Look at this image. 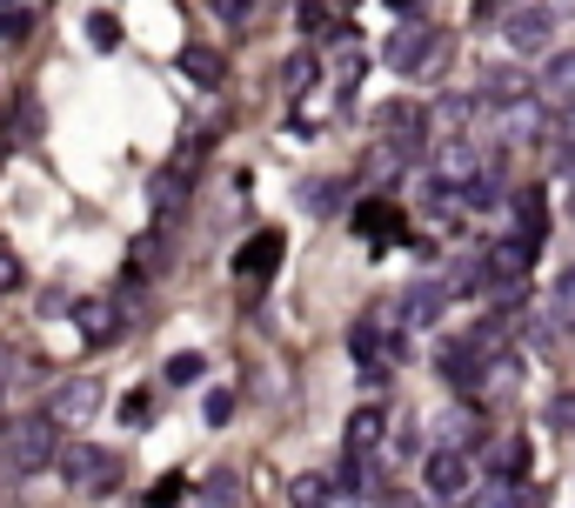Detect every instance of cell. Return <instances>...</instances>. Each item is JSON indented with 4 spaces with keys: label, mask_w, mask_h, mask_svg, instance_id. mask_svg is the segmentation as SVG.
<instances>
[{
    "label": "cell",
    "mask_w": 575,
    "mask_h": 508,
    "mask_svg": "<svg viewBox=\"0 0 575 508\" xmlns=\"http://www.w3.org/2000/svg\"><path fill=\"white\" fill-rule=\"evenodd\" d=\"M496 195H502V181H496V175H475V181L462 188V208H475V214H488V208H502Z\"/></svg>",
    "instance_id": "cell-26"
},
{
    "label": "cell",
    "mask_w": 575,
    "mask_h": 508,
    "mask_svg": "<svg viewBox=\"0 0 575 508\" xmlns=\"http://www.w3.org/2000/svg\"><path fill=\"white\" fill-rule=\"evenodd\" d=\"M201 501H208V508H241V475H234V468H214L208 488H201Z\"/></svg>",
    "instance_id": "cell-22"
},
{
    "label": "cell",
    "mask_w": 575,
    "mask_h": 508,
    "mask_svg": "<svg viewBox=\"0 0 575 508\" xmlns=\"http://www.w3.org/2000/svg\"><path fill=\"white\" fill-rule=\"evenodd\" d=\"M201 415L214 421V429H228V421H234V388H208V401H201Z\"/></svg>",
    "instance_id": "cell-32"
},
{
    "label": "cell",
    "mask_w": 575,
    "mask_h": 508,
    "mask_svg": "<svg viewBox=\"0 0 575 508\" xmlns=\"http://www.w3.org/2000/svg\"><path fill=\"white\" fill-rule=\"evenodd\" d=\"M342 442H349V455H375L382 442H395V421H388L382 408H355V415H349V435H342Z\"/></svg>",
    "instance_id": "cell-13"
},
{
    "label": "cell",
    "mask_w": 575,
    "mask_h": 508,
    "mask_svg": "<svg viewBox=\"0 0 575 508\" xmlns=\"http://www.w3.org/2000/svg\"><path fill=\"white\" fill-rule=\"evenodd\" d=\"M542 328H575V268L555 275V288H549V301H542Z\"/></svg>",
    "instance_id": "cell-19"
},
{
    "label": "cell",
    "mask_w": 575,
    "mask_h": 508,
    "mask_svg": "<svg viewBox=\"0 0 575 508\" xmlns=\"http://www.w3.org/2000/svg\"><path fill=\"white\" fill-rule=\"evenodd\" d=\"M542 101L549 108H575V47L542 67Z\"/></svg>",
    "instance_id": "cell-16"
},
{
    "label": "cell",
    "mask_w": 575,
    "mask_h": 508,
    "mask_svg": "<svg viewBox=\"0 0 575 508\" xmlns=\"http://www.w3.org/2000/svg\"><path fill=\"white\" fill-rule=\"evenodd\" d=\"M181 74L195 80V88H201V95H214V88H221V80H228V60H221L214 47H181Z\"/></svg>",
    "instance_id": "cell-17"
},
{
    "label": "cell",
    "mask_w": 575,
    "mask_h": 508,
    "mask_svg": "<svg viewBox=\"0 0 575 508\" xmlns=\"http://www.w3.org/2000/svg\"><path fill=\"white\" fill-rule=\"evenodd\" d=\"M335 488H342V495H362V488H368V455H342Z\"/></svg>",
    "instance_id": "cell-28"
},
{
    "label": "cell",
    "mask_w": 575,
    "mask_h": 508,
    "mask_svg": "<svg viewBox=\"0 0 575 508\" xmlns=\"http://www.w3.org/2000/svg\"><path fill=\"white\" fill-rule=\"evenodd\" d=\"M0 8H8V0H0Z\"/></svg>",
    "instance_id": "cell-46"
},
{
    "label": "cell",
    "mask_w": 575,
    "mask_h": 508,
    "mask_svg": "<svg viewBox=\"0 0 575 508\" xmlns=\"http://www.w3.org/2000/svg\"><path fill=\"white\" fill-rule=\"evenodd\" d=\"M27 34H34V14H27V8H0V41L21 47Z\"/></svg>",
    "instance_id": "cell-29"
},
{
    "label": "cell",
    "mask_w": 575,
    "mask_h": 508,
    "mask_svg": "<svg viewBox=\"0 0 575 508\" xmlns=\"http://www.w3.org/2000/svg\"><path fill=\"white\" fill-rule=\"evenodd\" d=\"M314 74H321L314 54H288V60H281V88H288V95H308V88H314Z\"/></svg>",
    "instance_id": "cell-25"
},
{
    "label": "cell",
    "mask_w": 575,
    "mask_h": 508,
    "mask_svg": "<svg viewBox=\"0 0 575 508\" xmlns=\"http://www.w3.org/2000/svg\"><path fill=\"white\" fill-rule=\"evenodd\" d=\"M475 14H482V21H496V14H502V0H475Z\"/></svg>",
    "instance_id": "cell-42"
},
{
    "label": "cell",
    "mask_w": 575,
    "mask_h": 508,
    "mask_svg": "<svg viewBox=\"0 0 575 508\" xmlns=\"http://www.w3.org/2000/svg\"><path fill=\"white\" fill-rule=\"evenodd\" d=\"M509 482H529V442L522 435H509L496 449V488H509Z\"/></svg>",
    "instance_id": "cell-21"
},
{
    "label": "cell",
    "mask_w": 575,
    "mask_h": 508,
    "mask_svg": "<svg viewBox=\"0 0 575 508\" xmlns=\"http://www.w3.org/2000/svg\"><path fill=\"white\" fill-rule=\"evenodd\" d=\"M41 468H60V421L54 415H21L8 429V475L27 482Z\"/></svg>",
    "instance_id": "cell-2"
},
{
    "label": "cell",
    "mask_w": 575,
    "mask_h": 508,
    "mask_svg": "<svg viewBox=\"0 0 575 508\" xmlns=\"http://www.w3.org/2000/svg\"><path fill=\"white\" fill-rule=\"evenodd\" d=\"M95 408H101V382H95V375L60 382V388H54V401H47V415L60 421V429H80V421H88Z\"/></svg>",
    "instance_id": "cell-7"
},
{
    "label": "cell",
    "mask_w": 575,
    "mask_h": 508,
    "mask_svg": "<svg viewBox=\"0 0 575 508\" xmlns=\"http://www.w3.org/2000/svg\"><path fill=\"white\" fill-rule=\"evenodd\" d=\"M468 435H475V408H455V415L442 421V442H449V449H462Z\"/></svg>",
    "instance_id": "cell-33"
},
{
    "label": "cell",
    "mask_w": 575,
    "mask_h": 508,
    "mask_svg": "<svg viewBox=\"0 0 575 508\" xmlns=\"http://www.w3.org/2000/svg\"><path fill=\"white\" fill-rule=\"evenodd\" d=\"M509 214H516V241L542 247V234H549V188H522L509 201Z\"/></svg>",
    "instance_id": "cell-15"
},
{
    "label": "cell",
    "mask_w": 575,
    "mask_h": 508,
    "mask_svg": "<svg viewBox=\"0 0 575 508\" xmlns=\"http://www.w3.org/2000/svg\"><path fill=\"white\" fill-rule=\"evenodd\" d=\"M422 147H429V114L422 108H388L382 114V161L401 167V161H416Z\"/></svg>",
    "instance_id": "cell-6"
},
{
    "label": "cell",
    "mask_w": 575,
    "mask_h": 508,
    "mask_svg": "<svg viewBox=\"0 0 575 508\" xmlns=\"http://www.w3.org/2000/svg\"><path fill=\"white\" fill-rule=\"evenodd\" d=\"M60 482L74 495H114L128 482V462L101 442H74V449H60Z\"/></svg>",
    "instance_id": "cell-3"
},
{
    "label": "cell",
    "mask_w": 575,
    "mask_h": 508,
    "mask_svg": "<svg viewBox=\"0 0 575 508\" xmlns=\"http://www.w3.org/2000/svg\"><path fill=\"white\" fill-rule=\"evenodd\" d=\"M161 375H168L175 388H195V382L208 375V355H195V349H181V355H168V368H161Z\"/></svg>",
    "instance_id": "cell-24"
},
{
    "label": "cell",
    "mask_w": 575,
    "mask_h": 508,
    "mask_svg": "<svg viewBox=\"0 0 575 508\" xmlns=\"http://www.w3.org/2000/svg\"><path fill=\"white\" fill-rule=\"evenodd\" d=\"M14 288H21V254L0 247V295H14Z\"/></svg>",
    "instance_id": "cell-37"
},
{
    "label": "cell",
    "mask_w": 575,
    "mask_h": 508,
    "mask_svg": "<svg viewBox=\"0 0 575 508\" xmlns=\"http://www.w3.org/2000/svg\"><path fill=\"white\" fill-rule=\"evenodd\" d=\"M134 268H141V275H161V268H168V234H161V228L134 241Z\"/></svg>",
    "instance_id": "cell-23"
},
{
    "label": "cell",
    "mask_w": 575,
    "mask_h": 508,
    "mask_svg": "<svg viewBox=\"0 0 575 508\" xmlns=\"http://www.w3.org/2000/svg\"><path fill=\"white\" fill-rule=\"evenodd\" d=\"M181 495H188V488H181V475H161V482L147 488V508H175Z\"/></svg>",
    "instance_id": "cell-35"
},
{
    "label": "cell",
    "mask_w": 575,
    "mask_h": 508,
    "mask_svg": "<svg viewBox=\"0 0 575 508\" xmlns=\"http://www.w3.org/2000/svg\"><path fill=\"white\" fill-rule=\"evenodd\" d=\"M121 421H128V429H154V395H147V388H134V395L121 401Z\"/></svg>",
    "instance_id": "cell-30"
},
{
    "label": "cell",
    "mask_w": 575,
    "mask_h": 508,
    "mask_svg": "<svg viewBox=\"0 0 575 508\" xmlns=\"http://www.w3.org/2000/svg\"><path fill=\"white\" fill-rule=\"evenodd\" d=\"M555 175H562V181H575V141H562V147H555Z\"/></svg>",
    "instance_id": "cell-40"
},
{
    "label": "cell",
    "mask_w": 575,
    "mask_h": 508,
    "mask_svg": "<svg viewBox=\"0 0 575 508\" xmlns=\"http://www.w3.org/2000/svg\"><path fill=\"white\" fill-rule=\"evenodd\" d=\"M435 54H442V34L422 27V21H401V27L388 34V47H382V60H388L395 74H422Z\"/></svg>",
    "instance_id": "cell-5"
},
{
    "label": "cell",
    "mask_w": 575,
    "mask_h": 508,
    "mask_svg": "<svg viewBox=\"0 0 575 508\" xmlns=\"http://www.w3.org/2000/svg\"><path fill=\"white\" fill-rule=\"evenodd\" d=\"M502 41H509L516 54H542V47L555 41V8H516V14L502 21Z\"/></svg>",
    "instance_id": "cell-8"
},
{
    "label": "cell",
    "mask_w": 575,
    "mask_h": 508,
    "mask_svg": "<svg viewBox=\"0 0 575 508\" xmlns=\"http://www.w3.org/2000/svg\"><path fill=\"white\" fill-rule=\"evenodd\" d=\"M355 228H362L368 241H388V234H401V208H395V201H362V208H355Z\"/></svg>",
    "instance_id": "cell-18"
},
{
    "label": "cell",
    "mask_w": 575,
    "mask_h": 508,
    "mask_svg": "<svg viewBox=\"0 0 575 508\" xmlns=\"http://www.w3.org/2000/svg\"><path fill=\"white\" fill-rule=\"evenodd\" d=\"M482 101H496V108H522L529 101V74L516 67V60H496L482 74Z\"/></svg>",
    "instance_id": "cell-14"
},
{
    "label": "cell",
    "mask_w": 575,
    "mask_h": 508,
    "mask_svg": "<svg viewBox=\"0 0 575 508\" xmlns=\"http://www.w3.org/2000/svg\"><path fill=\"white\" fill-rule=\"evenodd\" d=\"M88 41H95L101 54H114V47H121V21H114V14H88Z\"/></svg>",
    "instance_id": "cell-31"
},
{
    "label": "cell",
    "mask_w": 575,
    "mask_h": 508,
    "mask_svg": "<svg viewBox=\"0 0 575 508\" xmlns=\"http://www.w3.org/2000/svg\"><path fill=\"white\" fill-rule=\"evenodd\" d=\"M388 14H422V0H388Z\"/></svg>",
    "instance_id": "cell-43"
},
{
    "label": "cell",
    "mask_w": 575,
    "mask_h": 508,
    "mask_svg": "<svg viewBox=\"0 0 575 508\" xmlns=\"http://www.w3.org/2000/svg\"><path fill=\"white\" fill-rule=\"evenodd\" d=\"M0 429H8V395H0Z\"/></svg>",
    "instance_id": "cell-44"
},
{
    "label": "cell",
    "mask_w": 575,
    "mask_h": 508,
    "mask_svg": "<svg viewBox=\"0 0 575 508\" xmlns=\"http://www.w3.org/2000/svg\"><path fill=\"white\" fill-rule=\"evenodd\" d=\"M349 355L362 362V375H368V382H382V375H388V362H401V355H408V349H401V314H395V308L355 314V328H349Z\"/></svg>",
    "instance_id": "cell-1"
},
{
    "label": "cell",
    "mask_w": 575,
    "mask_h": 508,
    "mask_svg": "<svg viewBox=\"0 0 575 508\" xmlns=\"http://www.w3.org/2000/svg\"><path fill=\"white\" fill-rule=\"evenodd\" d=\"M335 501V475H295L288 482V508H328Z\"/></svg>",
    "instance_id": "cell-20"
},
{
    "label": "cell",
    "mask_w": 575,
    "mask_h": 508,
    "mask_svg": "<svg viewBox=\"0 0 575 508\" xmlns=\"http://www.w3.org/2000/svg\"><path fill=\"white\" fill-rule=\"evenodd\" d=\"M542 421H549V429H562V435H568V429H575V395H555Z\"/></svg>",
    "instance_id": "cell-36"
},
{
    "label": "cell",
    "mask_w": 575,
    "mask_h": 508,
    "mask_svg": "<svg viewBox=\"0 0 575 508\" xmlns=\"http://www.w3.org/2000/svg\"><path fill=\"white\" fill-rule=\"evenodd\" d=\"M496 508H549V495L535 482H509V488H496Z\"/></svg>",
    "instance_id": "cell-27"
},
{
    "label": "cell",
    "mask_w": 575,
    "mask_h": 508,
    "mask_svg": "<svg viewBox=\"0 0 575 508\" xmlns=\"http://www.w3.org/2000/svg\"><path fill=\"white\" fill-rule=\"evenodd\" d=\"M295 27L314 41V34H328V8H321V0H301V8H295Z\"/></svg>",
    "instance_id": "cell-34"
},
{
    "label": "cell",
    "mask_w": 575,
    "mask_h": 508,
    "mask_svg": "<svg viewBox=\"0 0 575 508\" xmlns=\"http://www.w3.org/2000/svg\"><path fill=\"white\" fill-rule=\"evenodd\" d=\"M422 475H429V488H435L442 501H462V488H468V449H449V442H442Z\"/></svg>",
    "instance_id": "cell-10"
},
{
    "label": "cell",
    "mask_w": 575,
    "mask_h": 508,
    "mask_svg": "<svg viewBox=\"0 0 575 508\" xmlns=\"http://www.w3.org/2000/svg\"><path fill=\"white\" fill-rule=\"evenodd\" d=\"M449 301H455V295H449L442 281H416V288H401L395 314H401V328H429V321H442Z\"/></svg>",
    "instance_id": "cell-9"
},
{
    "label": "cell",
    "mask_w": 575,
    "mask_h": 508,
    "mask_svg": "<svg viewBox=\"0 0 575 508\" xmlns=\"http://www.w3.org/2000/svg\"><path fill=\"white\" fill-rule=\"evenodd\" d=\"M21 134H41V108H34V101L14 108V141H21Z\"/></svg>",
    "instance_id": "cell-38"
},
{
    "label": "cell",
    "mask_w": 575,
    "mask_h": 508,
    "mask_svg": "<svg viewBox=\"0 0 575 508\" xmlns=\"http://www.w3.org/2000/svg\"><path fill=\"white\" fill-rule=\"evenodd\" d=\"M488 362H496V355H488L475 334H449V342L435 349V375H442L449 388H462V395H475V388L488 382Z\"/></svg>",
    "instance_id": "cell-4"
},
{
    "label": "cell",
    "mask_w": 575,
    "mask_h": 508,
    "mask_svg": "<svg viewBox=\"0 0 575 508\" xmlns=\"http://www.w3.org/2000/svg\"><path fill=\"white\" fill-rule=\"evenodd\" d=\"M275 268H281V234H275V228H262L248 247L234 254V275H241V281H268Z\"/></svg>",
    "instance_id": "cell-11"
},
{
    "label": "cell",
    "mask_w": 575,
    "mask_h": 508,
    "mask_svg": "<svg viewBox=\"0 0 575 508\" xmlns=\"http://www.w3.org/2000/svg\"><path fill=\"white\" fill-rule=\"evenodd\" d=\"M248 8H255V0H214V14H221V21H248Z\"/></svg>",
    "instance_id": "cell-39"
},
{
    "label": "cell",
    "mask_w": 575,
    "mask_h": 508,
    "mask_svg": "<svg viewBox=\"0 0 575 508\" xmlns=\"http://www.w3.org/2000/svg\"><path fill=\"white\" fill-rule=\"evenodd\" d=\"M388 508H422V495H408V488H395V495H388Z\"/></svg>",
    "instance_id": "cell-41"
},
{
    "label": "cell",
    "mask_w": 575,
    "mask_h": 508,
    "mask_svg": "<svg viewBox=\"0 0 575 508\" xmlns=\"http://www.w3.org/2000/svg\"><path fill=\"white\" fill-rule=\"evenodd\" d=\"M121 321H128V308H114V301H74V328L88 334L95 349H108V342H114Z\"/></svg>",
    "instance_id": "cell-12"
},
{
    "label": "cell",
    "mask_w": 575,
    "mask_h": 508,
    "mask_svg": "<svg viewBox=\"0 0 575 508\" xmlns=\"http://www.w3.org/2000/svg\"><path fill=\"white\" fill-rule=\"evenodd\" d=\"M442 508H462V501H442Z\"/></svg>",
    "instance_id": "cell-45"
}]
</instances>
